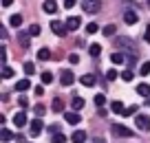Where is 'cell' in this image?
<instances>
[{
  "label": "cell",
  "mask_w": 150,
  "mask_h": 143,
  "mask_svg": "<svg viewBox=\"0 0 150 143\" xmlns=\"http://www.w3.org/2000/svg\"><path fill=\"white\" fill-rule=\"evenodd\" d=\"M42 9H44V13H55V11H57V2H55V0H44Z\"/></svg>",
  "instance_id": "9c48e42d"
},
{
  "label": "cell",
  "mask_w": 150,
  "mask_h": 143,
  "mask_svg": "<svg viewBox=\"0 0 150 143\" xmlns=\"http://www.w3.org/2000/svg\"><path fill=\"white\" fill-rule=\"evenodd\" d=\"M69 62H71V64H77V62H80V55H77V53H71V55H69Z\"/></svg>",
  "instance_id": "8d00e7d4"
},
{
  "label": "cell",
  "mask_w": 150,
  "mask_h": 143,
  "mask_svg": "<svg viewBox=\"0 0 150 143\" xmlns=\"http://www.w3.org/2000/svg\"><path fill=\"white\" fill-rule=\"evenodd\" d=\"M117 77H119V75H117V70H115V68L106 70V79H110V82H112V79H117Z\"/></svg>",
  "instance_id": "d6a6232c"
},
{
  "label": "cell",
  "mask_w": 150,
  "mask_h": 143,
  "mask_svg": "<svg viewBox=\"0 0 150 143\" xmlns=\"http://www.w3.org/2000/svg\"><path fill=\"white\" fill-rule=\"evenodd\" d=\"M110 62L112 64H124V62H128V53H112Z\"/></svg>",
  "instance_id": "30bf717a"
},
{
  "label": "cell",
  "mask_w": 150,
  "mask_h": 143,
  "mask_svg": "<svg viewBox=\"0 0 150 143\" xmlns=\"http://www.w3.org/2000/svg\"><path fill=\"white\" fill-rule=\"evenodd\" d=\"M119 77H122L124 82H132V73H130V70H124V73L119 75Z\"/></svg>",
  "instance_id": "836d02e7"
},
{
  "label": "cell",
  "mask_w": 150,
  "mask_h": 143,
  "mask_svg": "<svg viewBox=\"0 0 150 143\" xmlns=\"http://www.w3.org/2000/svg\"><path fill=\"white\" fill-rule=\"evenodd\" d=\"M137 92H139L141 97H148L150 95V86L148 84H139V86H137Z\"/></svg>",
  "instance_id": "d6986e66"
},
{
  "label": "cell",
  "mask_w": 150,
  "mask_h": 143,
  "mask_svg": "<svg viewBox=\"0 0 150 143\" xmlns=\"http://www.w3.org/2000/svg\"><path fill=\"white\" fill-rule=\"evenodd\" d=\"M144 40H146V42H150V24L146 27V35H144Z\"/></svg>",
  "instance_id": "b9f144b4"
},
{
  "label": "cell",
  "mask_w": 150,
  "mask_h": 143,
  "mask_svg": "<svg viewBox=\"0 0 150 143\" xmlns=\"http://www.w3.org/2000/svg\"><path fill=\"white\" fill-rule=\"evenodd\" d=\"M137 112V106H130V108H126V115L124 117H130V115H135Z\"/></svg>",
  "instance_id": "ab89813d"
},
{
  "label": "cell",
  "mask_w": 150,
  "mask_h": 143,
  "mask_svg": "<svg viewBox=\"0 0 150 143\" xmlns=\"http://www.w3.org/2000/svg\"><path fill=\"white\" fill-rule=\"evenodd\" d=\"M20 44H22L24 49L29 46V33H20Z\"/></svg>",
  "instance_id": "4dcf8cb0"
},
{
  "label": "cell",
  "mask_w": 150,
  "mask_h": 143,
  "mask_svg": "<svg viewBox=\"0 0 150 143\" xmlns=\"http://www.w3.org/2000/svg\"><path fill=\"white\" fill-rule=\"evenodd\" d=\"M38 60H44V62H49V60H51V51H49L47 46H44V49H40V51H38Z\"/></svg>",
  "instance_id": "ac0fdd59"
},
{
  "label": "cell",
  "mask_w": 150,
  "mask_h": 143,
  "mask_svg": "<svg viewBox=\"0 0 150 143\" xmlns=\"http://www.w3.org/2000/svg\"><path fill=\"white\" fill-rule=\"evenodd\" d=\"M112 134L115 137H132V130H128L126 125H112Z\"/></svg>",
  "instance_id": "8992f818"
},
{
  "label": "cell",
  "mask_w": 150,
  "mask_h": 143,
  "mask_svg": "<svg viewBox=\"0 0 150 143\" xmlns=\"http://www.w3.org/2000/svg\"><path fill=\"white\" fill-rule=\"evenodd\" d=\"M18 104H20V106L24 108V106H27V104H29V99L24 97V95H20V97H18Z\"/></svg>",
  "instance_id": "f35d334b"
},
{
  "label": "cell",
  "mask_w": 150,
  "mask_h": 143,
  "mask_svg": "<svg viewBox=\"0 0 150 143\" xmlns=\"http://www.w3.org/2000/svg\"><path fill=\"white\" fill-rule=\"evenodd\" d=\"M40 132H42V121H40V119H33L31 121V134H33V137H38Z\"/></svg>",
  "instance_id": "4fadbf2b"
},
{
  "label": "cell",
  "mask_w": 150,
  "mask_h": 143,
  "mask_svg": "<svg viewBox=\"0 0 150 143\" xmlns=\"http://www.w3.org/2000/svg\"><path fill=\"white\" fill-rule=\"evenodd\" d=\"M11 137H13V132H11V130H7V128H2V132H0V139H2V141H11Z\"/></svg>",
  "instance_id": "d4e9b609"
},
{
  "label": "cell",
  "mask_w": 150,
  "mask_h": 143,
  "mask_svg": "<svg viewBox=\"0 0 150 143\" xmlns=\"http://www.w3.org/2000/svg\"><path fill=\"white\" fill-rule=\"evenodd\" d=\"M24 73H27V75H33V73H35V66H33L31 62H27V64H24Z\"/></svg>",
  "instance_id": "1f68e13d"
},
{
  "label": "cell",
  "mask_w": 150,
  "mask_h": 143,
  "mask_svg": "<svg viewBox=\"0 0 150 143\" xmlns=\"http://www.w3.org/2000/svg\"><path fill=\"white\" fill-rule=\"evenodd\" d=\"M40 31H42V29H40V24H35V22H33L31 27H29V35H33V37H38V35H40Z\"/></svg>",
  "instance_id": "603a6c76"
},
{
  "label": "cell",
  "mask_w": 150,
  "mask_h": 143,
  "mask_svg": "<svg viewBox=\"0 0 150 143\" xmlns=\"http://www.w3.org/2000/svg\"><path fill=\"white\" fill-rule=\"evenodd\" d=\"M64 119H66V123H71V125H77L82 121V117L77 115L75 110H71V112H64Z\"/></svg>",
  "instance_id": "52a82bcc"
},
{
  "label": "cell",
  "mask_w": 150,
  "mask_h": 143,
  "mask_svg": "<svg viewBox=\"0 0 150 143\" xmlns=\"http://www.w3.org/2000/svg\"><path fill=\"white\" fill-rule=\"evenodd\" d=\"M82 9L86 13H97L102 9V0H82Z\"/></svg>",
  "instance_id": "6da1fadb"
},
{
  "label": "cell",
  "mask_w": 150,
  "mask_h": 143,
  "mask_svg": "<svg viewBox=\"0 0 150 143\" xmlns=\"http://www.w3.org/2000/svg\"><path fill=\"white\" fill-rule=\"evenodd\" d=\"M80 24H82V20L77 18V15H69V20H66V29H69V31L80 29Z\"/></svg>",
  "instance_id": "ba28073f"
},
{
  "label": "cell",
  "mask_w": 150,
  "mask_h": 143,
  "mask_svg": "<svg viewBox=\"0 0 150 143\" xmlns=\"http://www.w3.org/2000/svg\"><path fill=\"white\" fill-rule=\"evenodd\" d=\"M53 110H55V112H62V110H64V101H62V99L60 97H55V99H53Z\"/></svg>",
  "instance_id": "44dd1931"
},
{
  "label": "cell",
  "mask_w": 150,
  "mask_h": 143,
  "mask_svg": "<svg viewBox=\"0 0 150 143\" xmlns=\"http://www.w3.org/2000/svg\"><path fill=\"white\" fill-rule=\"evenodd\" d=\"M51 31L55 33V35L64 37V35H66V31H69V29H66V22H60V20H53V22H51Z\"/></svg>",
  "instance_id": "3957f363"
},
{
  "label": "cell",
  "mask_w": 150,
  "mask_h": 143,
  "mask_svg": "<svg viewBox=\"0 0 150 143\" xmlns=\"http://www.w3.org/2000/svg\"><path fill=\"white\" fill-rule=\"evenodd\" d=\"M2 77H5V79L13 77V68H9V66H2Z\"/></svg>",
  "instance_id": "f1b7e54d"
},
{
  "label": "cell",
  "mask_w": 150,
  "mask_h": 143,
  "mask_svg": "<svg viewBox=\"0 0 150 143\" xmlns=\"http://www.w3.org/2000/svg\"><path fill=\"white\" fill-rule=\"evenodd\" d=\"M9 24H11V27H16V29H18L20 24H22V15H20V13L11 15V18H9Z\"/></svg>",
  "instance_id": "ffe728a7"
},
{
  "label": "cell",
  "mask_w": 150,
  "mask_h": 143,
  "mask_svg": "<svg viewBox=\"0 0 150 143\" xmlns=\"http://www.w3.org/2000/svg\"><path fill=\"white\" fill-rule=\"evenodd\" d=\"M86 141V132L84 130H75L73 132V143H84Z\"/></svg>",
  "instance_id": "e0dca14e"
},
{
  "label": "cell",
  "mask_w": 150,
  "mask_h": 143,
  "mask_svg": "<svg viewBox=\"0 0 150 143\" xmlns=\"http://www.w3.org/2000/svg\"><path fill=\"white\" fill-rule=\"evenodd\" d=\"M115 44H117V46H122L124 51H128V55H135V53H137V46L132 44V40H130V37H119V40L115 42Z\"/></svg>",
  "instance_id": "7a4b0ae2"
},
{
  "label": "cell",
  "mask_w": 150,
  "mask_h": 143,
  "mask_svg": "<svg viewBox=\"0 0 150 143\" xmlns=\"http://www.w3.org/2000/svg\"><path fill=\"white\" fill-rule=\"evenodd\" d=\"M135 123L139 130H150V117L148 115H137L135 117Z\"/></svg>",
  "instance_id": "277c9868"
},
{
  "label": "cell",
  "mask_w": 150,
  "mask_h": 143,
  "mask_svg": "<svg viewBox=\"0 0 150 143\" xmlns=\"http://www.w3.org/2000/svg\"><path fill=\"white\" fill-rule=\"evenodd\" d=\"M35 95H44V88L42 86H35Z\"/></svg>",
  "instance_id": "7bdbcfd3"
},
{
  "label": "cell",
  "mask_w": 150,
  "mask_h": 143,
  "mask_svg": "<svg viewBox=\"0 0 150 143\" xmlns=\"http://www.w3.org/2000/svg\"><path fill=\"white\" fill-rule=\"evenodd\" d=\"M110 110L115 112V115H126V108H124L122 101H112L110 104Z\"/></svg>",
  "instance_id": "7c38bea8"
},
{
  "label": "cell",
  "mask_w": 150,
  "mask_h": 143,
  "mask_svg": "<svg viewBox=\"0 0 150 143\" xmlns=\"http://www.w3.org/2000/svg\"><path fill=\"white\" fill-rule=\"evenodd\" d=\"M88 53H91V55H93V57H97V55H99V53H102V46H99V44H91V49H88Z\"/></svg>",
  "instance_id": "4316f807"
},
{
  "label": "cell",
  "mask_w": 150,
  "mask_h": 143,
  "mask_svg": "<svg viewBox=\"0 0 150 143\" xmlns=\"http://www.w3.org/2000/svg\"><path fill=\"white\" fill-rule=\"evenodd\" d=\"M51 141H53V143H64L66 137H64L62 132H53V134H51Z\"/></svg>",
  "instance_id": "7402d4cb"
},
{
  "label": "cell",
  "mask_w": 150,
  "mask_h": 143,
  "mask_svg": "<svg viewBox=\"0 0 150 143\" xmlns=\"http://www.w3.org/2000/svg\"><path fill=\"white\" fill-rule=\"evenodd\" d=\"M104 104H106V95H95V106L102 108Z\"/></svg>",
  "instance_id": "83f0119b"
},
{
  "label": "cell",
  "mask_w": 150,
  "mask_h": 143,
  "mask_svg": "<svg viewBox=\"0 0 150 143\" xmlns=\"http://www.w3.org/2000/svg\"><path fill=\"white\" fill-rule=\"evenodd\" d=\"M75 5H77V0H64V7H69V9L75 7Z\"/></svg>",
  "instance_id": "60d3db41"
},
{
  "label": "cell",
  "mask_w": 150,
  "mask_h": 143,
  "mask_svg": "<svg viewBox=\"0 0 150 143\" xmlns=\"http://www.w3.org/2000/svg\"><path fill=\"white\" fill-rule=\"evenodd\" d=\"M124 22H126V24H137V13L130 11V9L124 11Z\"/></svg>",
  "instance_id": "8fae6325"
},
{
  "label": "cell",
  "mask_w": 150,
  "mask_h": 143,
  "mask_svg": "<svg viewBox=\"0 0 150 143\" xmlns=\"http://www.w3.org/2000/svg\"><path fill=\"white\" fill-rule=\"evenodd\" d=\"M53 82V75L51 73H42V84H51Z\"/></svg>",
  "instance_id": "e575fe53"
},
{
  "label": "cell",
  "mask_w": 150,
  "mask_h": 143,
  "mask_svg": "<svg viewBox=\"0 0 150 143\" xmlns=\"http://www.w3.org/2000/svg\"><path fill=\"white\" fill-rule=\"evenodd\" d=\"M29 88H31V82H29V79H20V82L16 84V90L18 92H24V90H29Z\"/></svg>",
  "instance_id": "2e32d148"
},
{
  "label": "cell",
  "mask_w": 150,
  "mask_h": 143,
  "mask_svg": "<svg viewBox=\"0 0 150 143\" xmlns=\"http://www.w3.org/2000/svg\"><path fill=\"white\" fill-rule=\"evenodd\" d=\"M84 108V99L82 97H73V110H82Z\"/></svg>",
  "instance_id": "cb8c5ba5"
},
{
  "label": "cell",
  "mask_w": 150,
  "mask_h": 143,
  "mask_svg": "<svg viewBox=\"0 0 150 143\" xmlns=\"http://www.w3.org/2000/svg\"><path fill=\"white\" fill-rule=\"evenodd\" d=\"M99 31V27H97V24H93V22H91V24H86V33H88V35H93V33H97Z\"/></svg>",
  "instance_id": "f546056e"
},
{
  "label": "cell",
  "mask_w": 150,
  "mask_h": 143,
  "mask_svg": "<svg viewBox=\"0 0 150 143\" xmlns=\"http://www.w3.org/2000/svg\"><path fill=\"white\" fill-rule=\"evenodd\" d=\"M13 123L18 125V128H22V125L27 123V115H24V112H16L13 115Z\"/></svg>",
  "instance_id": "9a60e30c"
},
{
  "label": "cell",
  "mask_w": 150,
  "mask_h": 143,
  "mask_svg": "<svg viewBox=\"0 0 150 143\" xmlns=\"http://www.w3.org/2000/svg\"><path fill=\"white\" fill-rule=\"evenodd\" d=\"M80 82L84 84V86H95V82H97V79H95V75L86 73V75H82V77H80Z\"/></svg>",
  "instance_id": "5bb4252c"
},
{
  "label": "cell",
  "mask_w": 150,
  "mask_h": 143,
  "mask_svg": "<svg viewBox=\"0 0 150 143\" xmlns=\"http://www.w3.org/2000/svg\"><path fill=\"white\" fill-rule=\"evenodd\" d=\"M73 82H75L73 70H62V73H60V84H62V86H71Z\"/></svg>",
  "instance_id": "5b68a950"
},
{
  "label": "cell",
  "mask_w": 150,
  "mask_h": 143,
  "mask_svg": "<svg viewBox=\"0 0 150 143\" xmlns=\"http://www.w3.org/2000/svg\"><path fill=\"white\" fill-rule=\"evenodd\" d=\"M102 31H104V35H115V31H117V27H115V24H106V27H104Z\"/></svg>",
  "instance_id": "484cf974"
},
{
  "label": "cell",
  "mask_w": 150,
  "mask_h": 143,
  "mask_svg": "<svg viewBox=\"0 0 150 143\" xmlns=\"http://www.w3.org/2000/svg\"><path fill=\"white\" fill-rule=\"evenodd\" d=\"M13 5V0H2V7H11Z\"/></svg>",
  "instance_id": "ee69618b"
},
{
  "label": "cell",
  "mask_w": 150,
  "mask_h": 143,
  "mask_svg": "<svg viewBox=\"0 0 150 143\" xmlns=\"http://www.w3.org/2000/svg\"><path fill=\"white\" fill-rule=\"evenodd\" d=\"M148 7H150V0H148Z\"/></svg>",
  "instance_id": "f6af8a7d"
},
{
  "label": "cell",
  "mask_w": 150,
  "mask_h": 143,
  "mask_svg": "<svg viewBox=\"0 0 150 143\" xmlns=\"http://www.w3.org/2000/svg\"><path fill=\"white\" fill-rule=\"evenodd\" d=\"M150 73V62H144L141 64V75H148Z\"/></svg>",
  "instance_id": "d590c367"
},
{
  "label": "cell",
  "mask_w": 150,
  "mask_h": 143,
  "mask_svg": "<svg viewBox=\"0 0 150 143\" xmlns=\"http://www.w3.org/2000/svg\"><path fill=\"white\" fill-rule=\"evenodd\" d=\"M35 115H38V119H40V117L44 115V106H40V104H38V106H35Z\"/></svg>",
  "instance_id": "74e56055"
}]
</instances>
